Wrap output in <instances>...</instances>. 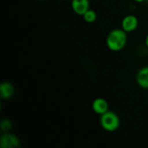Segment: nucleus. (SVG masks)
Wrapping results in <instances>:
<instances>
[{"label": "nucleus", "instance_id": "obj_1", "mask_svg": "<svg viewBox=\"0 0 148 148\" xmlns=\"http://www.w3.org/2000/svg\"><path fill=\"white\" fill-rule=\"evenodd\" d=\"M127 42V33L121 29H112L107 36L106 44L109 50L119 52L122 50Z\"/></svg>", "mask_w": 148, "mask_h": 148}, {"label": "nucleus", "instance_id": "obj_2", "mask_svg": "<svg viewBox=\"0 0 148 148\" xmlns=\"http://www.w3.org/2000/svg\"><path fill=\"white\" fill-rule=\"evenodd\" d=\"M100 125L103 130L113 133L118 130L121 125V120L118 114L113 111H108L101 115Z\"/></svg>", "mask_w": 148, "mask_h": 148}, {"label": "nucleus", "instance_id": "obj_3", "mask_svg": "<svg viewBox=\"0 0 148 148\" xmlns=\"http://www.w3.org/2000/svg\"><path fill=\"white\" fill-rule=\"evenodd\" d=\"M139 27V19L136 16L129 14L123 17L121 21V29L127 33L134 32Z\"/></svg>", "mask_w": 148, "mask_h": 148}, {"label": "nucleus", "instance_id": "obj_4", "mask_svg": "<svg viewBox=\"0 0 148 148\" xmlns=\"http://www.w3.org/2000/svg\"><path fill=\"white\" fill-rule=\"evenodd\" d=\"M20 146L19 139L12 134L6 132L0 137V147L1 148H17Z\"/></svg>", "mask_w": 148, "mask_h": 148}, {"label": "nucleus", "instance_id": "obj_5", "mask_svg": "<svg viewBox=\"0 0 148 148\" xmlns=\"http://www.w3.org/2000/svg\"><path fill=\"white\" fill-rule=\"evenodd\" d=\"M72 10L78 16H83V14L90 9L89 0H71Z\"/></svg>", "mask_w": 148, "mask_h": 148}, {"label": "nucleus", "instance_id": "obj_6", "mask_svg": "<svg viewBox=\"0 0 148 148\" xmlns=\"http://www.w3.org/2000/svg\"><path fill=\"white\" fill-rule=\"evenodd\" d=\"M108 102L107 101V100H105L104 98H96L94 100L93 103H92V109L93 111L99 115H101L103 114H105L106 112L108 111Z\"/></svg>", "mask_w": 148, "mask_h": 148}, {"label": "nucleus", "instance_id": "obj_7", "mask_svg": "<svg viewBox=\"0 0 148 148\" xmlns=\"http://www.w3.org/2000/svg\"><path fill=\"white\" fill-rule=\"evenodd\" d=\"M136 82L141 88L148 89V66L139 69L136 74Z\"/></svg>", "mask_w": 148, "mask_h": 148}, {"label": "nucleus", "instance_id": "obj_8", "mask_svg": "<svg viewBox=\"0 0 148 148\" xmlns=\"http://www.w3.org/2000/svg\"><path fill=\"white\" fill-rule=\"evenodd\" d=\"M15 94L14 86L8 82H3L0 84V97L3 100L10 99Z\"/></svg>", "mask_w": 148, "mask_h": 148}, {"label": "nucleus", "instance_id": "obj_9", "mask_svg": "<svg viewBox=\"0 0 148 148\" xmlns=\"http://www.w3.org/2000/svg\"><path fill=\"white\" fill-rule=\"evenodd\" d=\"M82 17H83V20L86 23H93L97 19V13L94 10H90L89 9L88 10H87L83 14Z\"/></svg>", "mask_w": 148, "mask_h": 148}, {"label": "nucleus", "instance_id": "obj_10", "mask_svg": "<svg viewBox=\"0 0 148 148\" xmlns=\"http://www.w3.org/2000/svg\"><path fill=\"white\" fill-rule=\"evenodd\" d=\"M11 127H12V123L10 120L8 119H3L0 122V128L3 132L6 133L8 131H10L11 129Z\"/></svg>", "mask_w": 148, "mask_h": 148}, {"label": "nucleus", "instance_id": "obj_11", "mask_svg": "<svg viewBox=\"0 0 148 148\" xmlns=\"http://www.w3.org/2000/svg\"><path fill=\"white\" fill-rule=\"evenodd\" d=\"M145 44H146V47L148 49V34L147 35L146 38H145Z\"/></svg>", "mask_w": 148, "mask_h": 148}, {"label": "nucleus", "instance_id": "obj_12", "mask_svg": "<svg viewBox=\"0 0 148 148\" xmlns=\"http://www.w3.org/2000/svg\"><path fill=\"white\" fill-rule=\"evenodd\" d=\"M136 3H143V2H145L146 0H134Z\"/></svg>", "mask_w": 148, "mask_h": 148}]
</instances>
